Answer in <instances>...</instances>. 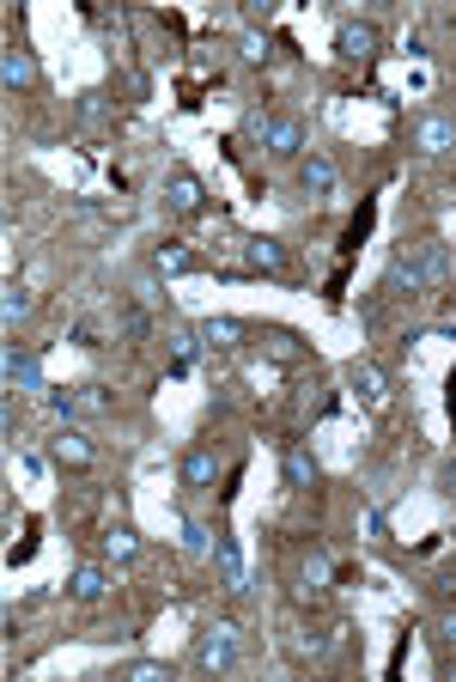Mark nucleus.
<instances>
[{
    "label": "nucleus",
    "instance_id": "obj_1",
    "mask_svg": "<svg viewBox=\"0 0 456 682\" xmlns=\"http://www.w3.org/2000/svg\"><path fill=\"white\" fill-rule=\"evenodd\" d=\"M238 646H243V628L231 616H213L207 628H201L195 658H201V670H231L238 665Z\"/></svg>",
    "mask_w": 456,
    "mask_h": 682
},
{
    "label": "nucleus",
    "instance_id": "obj_2",
    "mask_svg": "<svg viewBox=\"0 0 456 682\" xmlns=\"http://www.w3.org/2000/svg\"><path fill=\"white\" fill-rule=\"evenodd\" d=\"M408 140H414V153H420V159H444V153H456V116H439V110H426V116H414Z\"/></svg>",
    "mask_w": 456,
    "mask_h": 682
},
{
    "label": "nucleus",
    "instance_id": "obj_3",
    "mask_svg": "<svg viewBox=\"0 0 456 682\" xmlns=\"http://www.w3.org/2000/svg\"><path fill=\"white\" fill-rule=\"evenodd\" d=\"M395 250H402V256L414 263V275H420L426 287H439V280H451V250H444V238H414V244L402 238Z\"/></svg>",
    "mask_w": 456,
    "mask_h": 682
},
{
    "label": "nucleus",
    "instance_id": "obj_4",
    "mask_svg": "<svg viewBox=\"0 0 456 682\" xmlns=\"http://www.w3.org/2000/svg\"><path fill=\"white\" fill-rule=\"evenodd\" d=\"M165 207H170V214H182V219L201 214V207H207V184H201L189 165H170L165 171Z\"/></svg>",
    "mask_w": 456,
    "mask_h": 682
},
{
    "label": "nucleus",
    "instance_id": "obj_5",
    "mask_svg": "<svg viewBox=\"0 0 456 682\" xmlns=\"http://www.w3.org/2000/svg\"><path fill=\"white\" fill-rule=\"evenodd\" d=\"M256 140H262V153H274V159H299L304 153V123L299 116H262Z\"/></svg>",
    "mask_w": 456,
    "mask_h": 682
},
{
    "label": "nucleus",
    "instance_id": "obj_6",
    "mask_svg": "<svg viewBox=\"0 0 456 682\" xmlns=\"http://www.w3.org/2000/svg\"><path fill=\"white\" fill-rule=\"evenodd\" d=\"M347 390L365 408H383L390 403V372H383L378 359H347Z\"/></svg>",
    "mask_w": 456,
    "mask_h": 682
},
{
    "label": "nucleus",
    "instance_id": "obj_7",
    "mask_svg": "<svg viewBox=\"0 0 456 682\" xmlns=\"http://www.w3.org/2000/svg\"><path fill=\"white\" fill-rule=\"evenodd\" d=\"M334 55H341V62H371V55H378V25L341 18V25H334Z\"/></svg>",
    "mask_w": 456,
    "mask_h": 682
},
{
    "label": "nucleus",
    "instance_id": "obj_8",
    "mask_svg": "<svg viewBox=\"0 0 456 682\" xmlns=\"http://www.w3.org/2000/svg\"><path fill=\"white\" fill-rule=\"evenodd\" d=\"M256 341H262V359H280V366H292V359L311 354V341H304L299 329H287V324H262Z\"/></svg>",
    "mask_w": 456,
    "mask_h": 682
},
{
    "label": "nucleus",
    "instance_id": "obj_9",
    "mask_svg": "<svg viewBox=\"0 0 456 682\" xmlns=\"http://www.w3.org/2000/svg\"><path fill=\"white\" fill-rule=\"evenodd\" d=\"M67 597H74V604H104L110 597V567L104 560H79L74 573H67Z\"/></svg>",
    "mask_w": 456,
    "mask_h": 682
},
{
    "label": "nucleus",
    "instance_id": "obj_10",
    "mask_svg": "<svg viewBox=\"0 0 456 682\" xmlns=\"http://www.w3.org/2000/svg\"><path fill=\"white\" fill-rule=\"evenodd\" d=\"M0 86H7V98H18V92L37 86V62H30V49H18V43L0 49Z\"/></svg>",
    "mask_w": 456,
    "mask_h": 682
},
{
    "label": "nucleus",
    "instance_id": "obj_11",
    "mask_svg": "<svg viewBox=\"0 0 456 682\" xmlns=\"http://www.w3.org/2000/svg\"><path fill=\"white\" fill-rule=\"evenodd\" d=\"M177 476H182V488H213V481H219V451L213 445H189L182 451V464H177Z\"/></svg>",
    "mask_w": 456,
    "mask_h": 682
},
{
    "label": "nucleus",
    "instance_id": "obj_12",
    "mask_svg": "<svg viewBox=\"0 0 456 682\" xmlns=\"http://www.w3.org/2000/svg\"><path fill=\"white\" fill-rule=\"evenodd\" d=\"M0 372H7V384H13V390H43V366H37V354H25L18 341H7Z\"/></svg>",
    "mask_w": 456,
    "mask_h": 682
},
{
    "label": "nucleus",
    "instance_id": "obj_13",
    "mask_svg": "<svg viewBox=\"0 0 456 682\" xmlns=\"http://www.w3.org/2000/svg\"><path fill=\"white\" fill-rule=\"evenodd\" d=\"M299 189L311 195V202H329V195H334V159L304 153V159H299Z\"/></svg>",
    "mask_w": 456,
    "mask_h": 682
},
{
    "label": "nucleus",
    "instance_id": "obj_14",
    "mask_svg": "<svg viewBox=\"0 0 456 682\" xmlns=\"http://www.w3.org/2000/svg\"><path fill=\"white\" fill-rule=\"evenodd\" d=\"M201 268V256L189 244H177V238H165V244H152V275H165V280H177V275H195Z\"/></svg>",
    "mask_w": 456,
    "mask_h": 682
},
{
    "label": "nucleus",
    "instance_id": "obj_15",
    "mask_svg": "<svg viewBox=\"0 0 456 682\" xmlns=\"http://www.w3.org/2000/svg\"><path fill=\"white\" fill-rule=\"evenodd\" d=\"M280 476H287V488H317V457H311V445L304 439H292L287 451H280Z\"/></svg>",
    "mask_w": 456,
    "mask_h": 682
},
{
    "label": "nucleus",
    "instance_id": "obj_16",
    "mask_svg": "<svg viewBox=\"0 0 456 682\" xmlns=\"http://www.w3.org/2000/svg\"><path fill=\"white\" fill-rule=\"evenodd\" d=\"M243 256H250L256 275H287V268H292V256H287L280 238H243Z\"/></svg>",
    "mask_w": 456,
    "mask_h": 682
},
{
    "label": "nucleus",
    "instance_id": "obj_17",
    "mask_svg": "<svg viewBox=\"0 0 456 682\" xmlns=\"http://www.w3.org/2000/svg\"><path fill=\"white\" fill-rule=\"evenodd\" d=\"M195 329H201V348H243V341L256 336L243 317H207V324H195Z\"/></svg>",
    "mask_w": 456,
    "mask_h": 682
},
{
    "label": "nucleus",
    "instance_id": "obj_18",
    "mask_svg": "<svg viewBox=\"0 0 456 682\" xmlns=\"http://www.w3.org/2000/svg\"><path fill=\"white\" fill-rule=\"evenodd\" d=\"M49 457H55L61 469H91V439L74 433V427H61V433L49 439Z\"/></svg>",
    "mask_w": 456,
    "mask_h": 682
},
{
    "label": "nucleus",
    "instance_id": "obj_19",
    "mask_svg": "<svg viewBox=\"0 0 456 682\" xmlns=\"http://www.w3.org/2000/svg\"><path fill=\"white\" fill-rule=\"evenodd\" d=\"M213 567H219L226 591H250V567H243V548L231 543V536H219V543H213Z\"/></svg>",
    "mask_w": 456,
    "mask_h": 682
},
{
    "label": "nucleus",
    "instance_id": "obj_20",
    "mask_svg": "<svg viewBox=\"0 0 456 682\" xmlns=\"http://www.w3.org/2000/svg\"><path fill=\"white\" fill-rule=\"evenodd\" d=\"M329 555L322 548H311V555L299 560V604H311V597H322V585H329Z\"/></svg>",
    "mask_w": 456,
    "mask_h": 682
},
{
    "label": "nucleus",
    "instance_id": "obj_21",
    "mask_svg": "<svg viewBox=\"0 0 456 682\" xmlns=\"http://www.w3.org/2000/svg\"><path fill=\"white\" fill-rule=\"evenodd\" d=\"M170 372H189V366H195V354H201V329H189V324H170Z\"/></svg>",
    "mask_w": 456,
    "mask_h": 682
},
{
    "label": "nucleus",
    "instance_id": "obj_22",
    "mask_svg": "<svg viewBox=\"0 0 456 682\" xmlns=\"http://www.w3.org/2000/svg\"><path fill=\"white\" fill-rule=\"evenodd\" d=\"M135 555H140V530H135V525H110V530H104V560L128 567Z\"/></svg>",
    "mask_w": 456,
    "mask_h": 682
},
{
    "label": "nucleus",
    "instance_id": "obj_23",
    "mask_svg": "<svg viewBox=\"0 0 456 682\" xmlns=\"http://www.w3.org/2000/svg\"><path fill=\"white\" fill-rule=\"evenodd\" d=\"M383 293H426V280L420 275H414V263H408V256H402V250H395V256H390V268H383Z\"/></svg>",
    "mask_w": 456,
    "mask_h": 682
},
{
    "label": "nucleus",
    "instance_id": "obj_24",
    "mask_svg": "<svg viewBox=\"0 0 456 682\" xmlns=\"http://www.w3.org/2000/svg\"><path fill=\"white\" fill-rule=\"evenodd\" d=\"M30 311H37V299H30V287H18V280H7V287H0V317H7V324H25Z\"/></svg>",
    "mask_w": 456,
    "mask_h": 682
},
{
    "label": "nucleus",
    "instance_id": "obj_25",
    "mask_svg": "<svg viewBox=\"0 0 456 682\" xmlns=\"http://www.w3.org/2000/svg\"><path fill=\"white\" fill-rule=\"evenodd\" d=\"M116 677H128V682H170V665H165V658H128Z\"/></svg>",
    "mask_w": 456,
    "mask_h": 682
},
{
    "label": "nucleus",
    "instance_id": "obj_26",
    "mask_svg": "<svg viewBox=\"0 0 456 682\" xmlns=\"http://www.w3.org/2000/svg\"><path fill=\"white\" fill-rule=\"evenodd\" d=\"M213 543H219V536H207L201 518H182V548H189V555H213Z\"/></svg>",
    "mask_w": 456,
    "mask_h": 682
},
{
    "label": "nucleus",
    "instance_id": "obj_27",
    "mask_svg": "<svg viewBox=\"0 0 456 682\" xmlns=\"http://www.w3.org/2000/svg\"><path fill=\"white\" fill-rule=\"evenodd\" d=\"M371 219H378V202H359V214H353V226H347V244H359V238L371 232Z\"/></svg>",
    "mask_w": 456,
    "mask_h": 682
},
{
    "label": "nucleus",
    "instance_id": "obj_28",
    "mask_svg": "<svg viewBox=\"0 0 456 682\" xmlns=\"http://www.w3.org/2000/svg\"><path fill=\"white\" fill-rule=\"evenodd\" d=\"M292 646H299V658H322V652H329V640H322L317 628H304V634L292 640Z\"/></svg>",
    "mask_w": 456,
    "mask_h": 682
},
{
    "label": "nucleus",
    "instance_id": "obj_29",
    "mask_svg": "<svg viewBox=\"0 0 456 682\" xmlns=\"http://www.w3.org/2000/svg\"><path fill=\"white\" fill-rule=\"evenodd\" d=\"M79 408H91V415H104V408H110L104 384H86V390H79Z\"/></svg>",
    "mask_w": 456,
    "mask_h": 682
},
{
    "label": "nucleus",
    "instance_id": "obj_30",
    "mask_svg": "<svg viewBox=\"0 0 456 682\" xmlns=\"http://www.w3.org/2000/svg\"><path fill=\"white\" fill-rule=\"evenodd\" d=\"M262 55H268V43L256 31H243V62H262Z\"/></svg>",
    "mask_w": 456,
    "mask_h": 682
},
{
    "label": "nucleus",
    "instance_id": "obj_31",
    "mask_svg": "<svg viewBox=\"0 0 456 682\" xmlns=\"http://www.w3.org/2000/svg\"><path fill=\"white\" fill-rule=\"evenodd\" d=\"M439 640H444V646H456V609H451V616H439Z\"/></svg>",
    "mask_w": 456,
    "mask_h": 682
},
{
    "label": "nucleus",
    "instance_id": "obj_32",
    "mask_svg": "<svg viewBox=\"0 0 456 682\" xmlns=\"http://www.w3.org/2000/svg\"><path fill=\"white\" fill-rule=\"evenodd\" d=\"M444 390H451V415H456V372H451V384H444Z\"/></svg>",
    "mask_w": 456,
    "mask_h": 682
}]
</instances>
